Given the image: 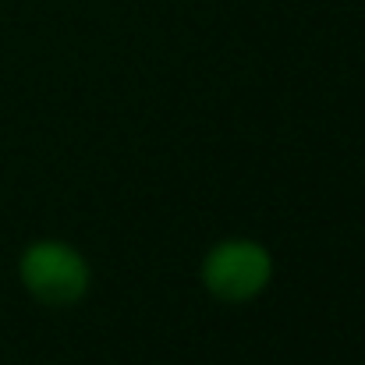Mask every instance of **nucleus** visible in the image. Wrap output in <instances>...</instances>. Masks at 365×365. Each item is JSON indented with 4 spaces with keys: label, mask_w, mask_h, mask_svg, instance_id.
<instances>
[{
    "label": "nucleus",
    "mask_w": 365,
    "mask_h": 365,
    "mask_svg": "<svg viewBox=\"0 0 365 365\" xmlns=\"http://www.w3.org/2000/svg\"><path fill=\"white\" fill-rule=\"evenodd\" d=\"M199 273L217 302L242 305L266 291L273 277V255L266 252V245L252 238H224L206 252Z\"/></svg>",
    "instance_id": "obj_2"
},
{
    "label": "nucleus",
    "mask_w": 365,
    "mask_h": 365,
    "mask_svg": "<svg viewBox=\"0 0 365 365\" xmlns=\"http://www.w3.org/2000/svg\"><path fill=\"white\" fill-rule=\"evenodd\" d=\"M18 280L39 305L68 309L89 294L93 273H89L86 255L75 245L61 242V238H39L21 248Z\"/></svg>",
    "instance_id": "obj_1"
}]
</instances>
